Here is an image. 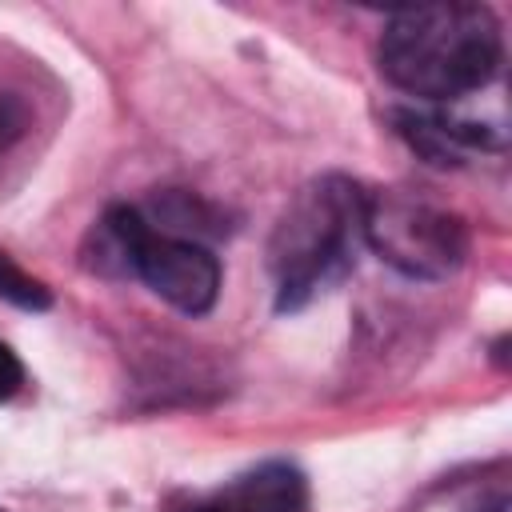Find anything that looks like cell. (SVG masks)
I'll return each instance as SVG.
<instances>
[{
	"instance_id": "4",
	"label": "cell",
	"mask_w": 512,
	"mask_h": 512,
	"mask_svg": "<svg viewBox=\"0 0 512 512\" xmlns=\"http://www.w3.org/2000/svg\"><path fill=\"white\" fill-rule=\"evenodd\" d=\"M128 276H140L164 304L184 316H204L220 296V260L212 256V248L184 236L152 232L148 224L132 248Z\"/></svg>"
},
{
	"instance_id": "8",
	"label": "cell",
	"mask_w": 512,
	"mask_h": 512,
	"mask_svg": "<svg viewBox=\"0 0 512 512\" xmlns=\"http://www.w3.org/2000/svg\"><path fill=\"white\" fill-rule=\"evenodd\" d=\"M20 384H24V364H20L16 352L0 340V404L12 400V396L20 392Z\"/></svg>"
},
{
	"instance_id": "2",
	"label": "cell",
	"mask_w": 512,
	"mask_h": 512,
	"mask_svg": "<svg viewBox=\"0 0 512 512\" xmlns=\"http://www.w3.org/2000/svg\"><path fill=\"white\" fill-rule=\"evenodd\" d=\"M364 244V192L344 176L308 184L272 232L268 264L276 272V308L296 312L336 284Z\"/></svg>"
},
{
	"instance_id": "1",
	"label": "cell",
	"mask_w": 512,
	"mask_h": 512,
	"mask_svg": "<svg viewBox=\"0 0 512 512\" xmlns=\"http://www.w3.org/2000/svg\"><path fill=\"white\" fill-rule=\"evenodd\" d=\"M500 20L484 4H420L388 16L376 60L392 88L428 104L480 92L500 72Z\"/></svg>"
},
{
	"instance_id": "3",
	"label": "cell",
	"mask_w": 512,
	"mask_h": 512,
	"mask_svg": "<svg viewBox=\"0 0 512 512\" xmlns=\"http://www.w3.org/2000/svg\"><path fill=\"white\" fill-rule=\"evenodd\" d=\"M364 244L412 280H444L468 256V228L420 196L364 192Z\"/></svg>"
},
{
	"instance_id": "6",
	"label": "cell",
	"mask_w": 512,
	"mask_h": 512,
	"mask_svg": "<svg viewBox=\"0 0 512 512\" xmlns=\"http://www.w3.org/2000/svg\"><path fill=\"white\" fill-rule=\"evenodd\" d=\"M0 300L24 308V312H44L52 308V292L44 280H36L32 272H24L4 248H0Z\"/></svg>"
},
{
	"instance_id": "7",
	"label": "cell",
	"mask_w": 512,
	"mask_h": 512,
	"mask_svg": "<svg viewBox=\"0 0 512 512\" xmlns=\"http://www.w3.org/2000/svg\"><path fill=\"white\" fill-rule=\"evenodd\" d=\"M24 124H28L24 104H20L16 96L0 92V148H8V144H12V140L24 132Z\"/></svg>"
},
{
	"instance_id": "5",
	"label": "cell",
	"mask_w": 512,
	"mask_h": 512,
	"mask_svg": "<svg viewBox=\"0 0 512 512\" xmlns=\"http://www.w3.org/2000/svg\"><path fill=\"white\" fill-rule=\"evenodd\" d=\"M180 512H308V484L300 468L272 460L236 476L216 496L188 504Z\"/></svg>"
}]
</instances>
